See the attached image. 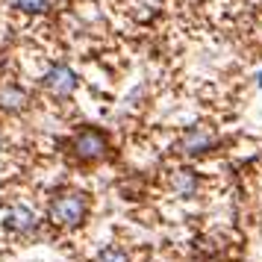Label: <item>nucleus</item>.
<instances>
[{"label":"nucleus","instance_id":"nucleus-1","mask_svg":"<svg viewBox=\"0 0 262 262\" xmlns=\"http://www.w3.org/2000/svg\"><path fill=\"white\" fill-rule=\"evenodd\" d=\"M85 212H89V198L83 191H62L50 201V221L56 227L83 224Z\"/></svg>","mask_w":262,"mask_h":262},{"label":"nucleus","instance_id":"nucleus-4","mask_svg":"<svg viewBox=\"0 0 262 262\" xmlns=\"http://www.w3.org/2000/svg\"><path fill=\"white\" fill-rule=\"evenodd\" d=\"M215 144V133L209 127H186L180 136V150L183 154H203Z\"/></svg>","mask_w":262,"mask_h":262},{"label":"nucleus","instance_id":"nucleus-8","mask_svg":"<svg viewBox=\"0 0 262 262\" xmlns=\"http://www.w3.org/2000/svg\"><path fill=\"white\" fill-rule=\"evenodd\" d=\"M97 262H130V253L121 248V245H109L97 253Z\"/></svg>","mask_w":262,"mask_h":262},{"label":"nucleus","instance_id":"nucleus-3","mask_svg":"<svg viewBox=\"0 0 262 262\" xmlns=\"http://www.w3.org/2000/svg\"><path fill=\"white\" fill-rule=\"evenodd\" d=\"M45 89H48L53 97L74 95V89H77V74H74L68 65H53V68L45 74Z\"/></svg>","mask_w":262,"mask_h":262},{"label":"nucleus","instance_id":"nucleus-7","mask_svg":"<svg viewBox=\"0 0 262 262\" xmlns=\"http://www.w3.org/2000/svg\"><path fill=\"white\" fill-rule=\"evenodd\" d=\"M0 106L3 109H24L27 106V95L24 89H18V85H3L0 89Z\"/></svg>","mask_w":262,"mask_h":262},{"label":"nucleus","instance_id":"nucleus-5","mask_svg":"<svg viewBox=\"0 0 262 262\" xmlns=\"http://www.w3.org/2000/svg\"><path fill=\"white\" fill-rule=\"evenodd\" d=\"M6 227L12 233H30V230H36V212L24 203H15L6 212Z\"/></svg>","mask_w":262,"mask_h":262},{"label":"nucleus","instance_id":"nucleus-9","mask_svg":"<svg viewBox=\"0 0 262 262\" xmlns=\"http://www.w3.org/2000/svg\"><path fill=\"white\" fill-rule=\"evenodd\" d=\"M15 6H18V9H21V12H45V9H48L50 6V0H15Z\"/></svg>","mask_w":262,"mask_h":262},{"label":"nucleus","instance_id":"nucleus-6","mask_svg":"<svg viewBox=\"0 0 262 262\" xmlns=\"http://www.w3.org/2000/svg\"><path fill=\"white\" fill-rule=\"evenodd\" d=\"M171 189L177 191L180 198H191L198 191V177L191 171H174L171 174Z\"/></svg>","mask_w":262,"mask_h":262},{"label":"nucleus","instance_id":"nucleus-2","mask_svg":"<svg viewBox=\"0 0 262 262\" xmlns=\"http://www.w3.org/2000/svg\"><path fill=\"white\" fill-rule=\"evenodd\" d=\"M71 150L80 162H97V159H103V154H106V139L97 130H83V133L74 136Z\"/></svg>","mask_w":262,"mask_h":262}]
</instances>
